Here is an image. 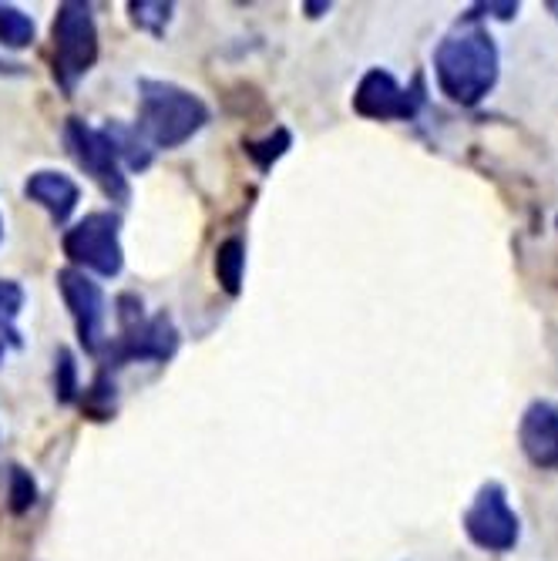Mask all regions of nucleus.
I'll return each mask as SVG.
<instances>
[{
  "label": "nucleus",
  "mask_w": 558,
  "mask_h": 561,
  "mask_svg": "<svg viewBox=\"0 0 558 561\" xmlns=\"http://www.w3.org/2000/svg\"><path fill=\"white\" fill-rule=\"evenodd\" d=\"M434 78L447 101L475 108L498 88L501 50L481 24H458L434 47Z\"/></svg>",
  "instance_id": "nucleus-1"
},
{
  "label": "nucleus",
  "mask_w": 558,
  "mask_h": 561,
  "mask_svg": "<svg viewBox=\"0 0 558 561\" xmlns=\"http://www.w3.org/2000/svg\"><path fill=\"white\" fill-rule=\"evenodd\" d=\"M209 122V105L195 91L175 84V81H138V138L151 148H179L192 141Z\"/></svg>",
  "instance_id": "nucleus-2"
},
{
  "label": "nucleus",
  "mask_w": 558,
  "mask_h": 561,
  "mask_svg": "<svg viewBox=\"0 0 558 561\" xmlns=\"http://www.w3.org/2000/svg\"><path fill=\"white\" fill-rule=\"evenodd\" d=\"M50 41H55V81L65 94H75L78 81L98 61V24L91 4L65 0L55 14Z\"/></svg>",
  "instance_id": "nucleus-3"
},
{
  "label": "nucleus",
  "mask_w": 558,
  "mask_h": 561,
  "mask_svg": "<svg viewBox=\"0 0 558 561\" xmlns=\"http://www.w3.org/2000/svg\"><path fill=\"white\" fill-rule=\"evenodd\" d=\"M61 245H65V256L81 273L115 279L125 270L122 216H115V213H88L81 222H75L65 232Z\"/></svg>",
  "instance_id": "nucleus-4"
},
{
  "label": "nucleus",
  "mask_w": 558,
  "mask_h": 561,
  "mask_svg": "<svg viewBox=\"0 0 558 561\" xmlns=\"http://www.w3.org/2000/svg\"><path fill=\"white\" fill-rule=\"evenodd\" d=\"M462 528L468 541L481 551L504 554L522 541V518L509 501L501 481H485L462 515Z\"/></svg>",
  "instance_id": "nucleus-5"
},
{
  "label": "nucleus",
  "mask_w": 558,
  "mask_h": 561,
  "mask_svg": "<svg viewBox=\"0 0 558 561\" xmlns=\"http://www.w3.org/2000/svg\"><path fill=\"white\" fill-rule=\"evenodd\" d=\"M424 105L428 88L421 75H414L411 88H403L387 68H371L353 91V112L367 122H414Z\"/></svg>",
  "instance_id": "nucleus-6"
},
{
  "label": "nucleus",
  "mask_w": 558,
  "mask_h": 561,
  "mask_svg": "<svg viewBox=\"0 0 558 561\" xmlns=\"http://www.w3.org/2000/svg\"><path fill=\"white\" fill-rule=\"evenodd\" d=\"M101 353H105V367H101L105 374H115L128 364H169L179 353V330L172 317L162 310L156 317H145L135 327L118 330V336H112Z\"/></svg>",
  "instance_id": "nucleus-7"
},
{
  "label": "nucleus",
  "mask_w": 558,
  "mask_h": 561,
  "mask_svg": "<svg viewBox=\"0 0 558 561\" xmlns=\"http://www.w3.org/2000/svg\"><path fill=\"white\" fill-rule=\"evenodd\" d=\"M65 141L71 148L75 162L101 185L112 202H128L132 198V185H128V175L122 169V162L115 159V148L109 141V135L81 122V118H68L65 125Z\"/></svg>",
  "instance_id": "nucleus-8"
},
{
  "label": "nucleus",
  "mask_w": 558,
  "mask_h": 561,
  "mask_svg": "<svg viewBox=\"0 0 558 561\" xmlns=\"http://www.w3.org/2000/svg\"><path fill=\"white\" fill-rule=\"evenodd\" d=\"M58 289L65 296L68 313H71L78 343L88 353L98 356L101 350H105V343H109V336H105V317H109V310H105V293H101V286L88 273H81L75 266H68V270L58 273Z\"/></svg>",
  "instance_id": "nucleus-9"
},
{
  "label": "nucleus",
  "mask_w": 558,
  "mask_h": 561,
  "mask_svg": "<svg viewBox=\"0 0 558 561\" xmlns=\"http://www.w3.org/2000/svg\"><path fill=\"white\" fill-rule=\"evenodd\" d=\"M519 447L538 471L558 474V403L532 400L519 421Z\"/></svg>",
  "instance_id": "nucleus-10"
},
{
  "label": "nucleus",
  "mask_w": 558,
  "mask_h": 561,
  "mask_svg": "<svg viewBox=\"0 0 558 561\" xmlns=\"http://www.w3.org/2000/svg\"><path fill=\"white\" fill-rule=\"evenodd\" d=\"M24 195L34 202V206H41V209H44L50 219H55L58 226H65V222L75 216L78 202H81V188H78V182H75L71 175H65V172H50V169L27 175V182H24Z\"/></svg>",
  "instance_id": "nucleus-11"
},
{
  "label": "nucleus",
  "mask_w": 558,
  "mask_h": 561,
  "mask_svg": "<svg viewBox=\"0 0 558 561\" xmlns=\"http://www.w3.org/2000/svg\"><path fill=\"white\" fill-rule=\"evenodd\" d=\"M101 131L109 135V141H112V148H115V159L122 162V169L145 172V169L151 165V159H156V151H151V148L138 138L135 128H128V125H122V122H112V125H105Z\"/></svg>",
  "instance_id": "nucleus-12"
},
{
  "label": "nucleus",
  "mask_w": 558,
  "mask_h": 561,
  "mask_svg": "<svg viewBox=\"0 0 558 561\" xmlns=\"http://www.w3.org/2000/svg\"><path fill=\"white\" fill-rule=\"evenodd\" d=\"M242 276H246V242L239 236H229L216 249V279L229 296H239Z\"/></svg>",
  "instance_id": "nucleus-13"
},
{
  "label": "nucleus",
  "mask_w": 558,
  "mask_h": 561,
  "mask_svg": "<svg viewBox=\"0 0 558 561\" xmlns=\"http://www.w3.org/2000/svg\"><path fill=\"white\" fill-rule=\"evenodd\" d=\"M24 310V289L14 279H0V346L11 343L21 346V330L18 317Z\"/></svg>",
  "instance_id": "nucleus-14"
},
{
  "label": "nucleus",
  "mask_w": 558,
  "mask_h": 561,
  "mask_svg": "<svg viewBox=\"0 0 558 561\" xmlns=\"http://www.w3.org/2000/svg\"><path fill=\"white\" fill-rule=\"evenodd\" d=\"M34 34H37V27H34L31 14H24L14 4H0V47H11V50L31 47Z\"/></svg>",
  "instance_id": "nucleus-15"
},
{
  "label": "nucleus",
  "mask_w": 558,
  "mask_h": 561,
  "mask_svg": "<svg viewBox=\"0 0 558 561\" xmlns=\"http://www.w3.org/2000/svg\"><path fill=\"white\" fill-rule=\"evenodd\" d=\"M128 11H132L135 27L148 31L151 37H166L175 4H169V0H132Z\"/></svg>",
  "instance_id": "nucleus-16"
},
{
  "label": "nucleus",
  "mask_w": 558,
  "mask_h": 561,
  "mask_svg": "<svg viewBox=\"0 0 558 561\" xmlns=\"http://www.w3.org/2000/svg\"><path fill=\"white\" fill-rule=\"evenodd\" d=\"M289 148H293V135L286 128H276L263 141H246V156L252 159V165H257L260 172H270Z\"/></svg>",
  "instance_id": "nucleus-17"
},
{
  "label": "nucleus",
  "mask_w": 558,
  "mask_h": 561,
  "mask_svg": "<svg viewBox=\"0 0 558 561\" xmlns=\"http://www.w3.org/2000/svg\"><path fill=\"white\" fill-rule=\"evenodd\" d=\"M34 501H37V484H34L31 471L14 465L11 474H8V507H11V515H27L34 507Z\"/></svg>",
  "instance_id": "nucleus-18"
},
{
  "label": "nucleus",
  "mask_w": 558,
  "mask_h": 561,
  "mask_svg": "<svg viewBox=\"0 0 558 561\" xmlns=\"http://www.w3.org/2000/svg\"><path fill=\"white\" fill-rule=\"evenodd\" d=\"M78 390H81V383H78L75 353L68 346H61L55 356V397H58V403H75Z\"/></svg>",
  "instance_id": "nucleus-19"
},
{
  "label": "nucleus",
  "mask_w": 558,
  "mask_h": 561,
  "mask_svg": "<svg viewBox=\"0 0 558 561\" xmlns=\"http://www.w3.org/2000/svg\"><path fill=\"white\" fill-rule=\"evenodd\" d=\"M519 11H522V4L519 0H481V4H475V8H468V14H462V24H481L485 18H494V21H512V18H519Z\"/></svg>",
  "instance_id": "nucleus-20"
},
{
  "label": "nucleus",
  "mask_w": 558,
  "mask_h": 561,
  "mask_svg": "<svg viewBox=\"0 0 558 561\" xmlns=\"http://www.w3.org/2000/svg\"><path fill=\"white\" fill-rule=\"evenodd\" d=\"M303 11H310V18H323L330 11V4H303Z\"/></svg>",
  "instance_id": "nucleus-21"
},
{
  "label": "nucleus",
  "mask_w": 558,
  "mask_h": 561,
  "mask_svg": "<svg viewBox=\"0 0 558 561\" xmlns=\"http://www.w3.org/2000/svg\"><path fill=\"white\" fill-rule=\"evenodd\" d=\"M545 11L558 18V0H545Z\"/></svg>",
  "instance_id": "nucleus-22"
},
{
  "label": "nucleus",
  "mask_w": 558,
  "mask_h": 561,
  "mask_svg": "<svg viewBox=\"0 0 558 561\" xmlns=\"http://www.w3.org/2000/svg\"><path fill=\"white\" fill-rule=\"evenodd\" d=\"M0 239H4V216H0Z\"/></svg>",
  "instance_id": "nucleus-23"
},
{
  "label": "nucleus",
  "mask_w": 558,
  "mask_h": 561,
  "mask_svg": "<svg viewBox=\"0 0 558 561\" xmlns=\"http://www.w3.org/2000/svg\"><path fill=\"white\" fill-rule=\"evenodd\" d=\"M555 226H558V219H555Z\"/></svg>",
  "instance_id": "nucleus-24"
}]
</instances>
